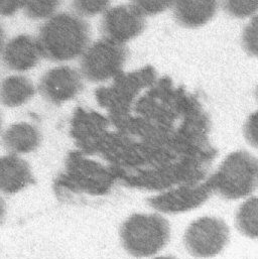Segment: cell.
<instances>
[{
    "instance_id": "obj_18",
    "label": "cell",
    "mask_w": 258,
    "mask_h": 259,
    "mask_svg": "<svg viewBox=\"0 0 258 259\" xmlns=\"http://www.w3.org/2000/svg\"><path fill=\"white\" fill-rule=\"evenodd\" d=\"M242 46L248 55L258 58V14L245 26L242 33Z\"/></svg>"
},
{
    "instance_id": "obj_12",
    "label": "cell",
    "mask_w": 258,
    "mask_h": 259,
    "mask_svg": "<svg viewBox=\"0 0 258 259\" xmlns=\"http://www.w3.org/2000/svg\"><path fill=\"white\" fill-rule=\"evenodd\" d=\"M41 142L38 128L26 122L15 123L9 126L2 135L4 148L13 154L29 153L35 150Z\"/></svg>"
},
{
    "instance_id": "obj_10",
    "label": "cell",
    "mask_w": 258,
    "mask_h": 259,
    "mask_svg": "<svg viewBox=\"0 0 258 259\" xmlns=\"http://www.w3.org/2000/svg\"><path fill=\"white\" fill-rule=\"evenodd\" d=\"M220 0H174L177 22L187 28H197L209 22L217 13Z\"/></svg>"
},
{
    "instance_id": "obj_3",
    "label": "cell",
    "mask_w": 258,
    "mask_h": 259,
    "mask_svg": "<svg viewBox=\"0 0 258 259\" xmlns=\"http://www.w3.org/2000/svg\"><path fill=\"white\" fill-rule=\"evenodd\" d=\"M168 222L157 214H134L122 224L120 238L124 249L135 257H148L168 242Z\"/></svg>"
},
{
    "instance_id": "obj_26",
    "label": "cell",
    "mask_w": 258,
    "mask_h": 259,
    "mask_svg": "<svg viewBox=\"0 0 258 259\" xmlns=\"http://www.w3.org/2000/svg\"><path fill=\"white\" fill-rule=\"evenodd\" d=\"M256 96H257V99H258V87H257V90H256Z\"/></svg>"
},
{
    "instance_id": "obj_6",
    "label": "cell",
    "mask_w": 258,
    "mask_h": 259,
    "mask_svg": "<svg viewBox=\"0 0 258 259\" xmlns=\"http://www.w3.org/2000/svg\"><path fill=\"white\" fill-rule=\"evenodd\" d=\"M144 28V15L132 5L112 7L104 13L101 20L104 38L121 45L138 36Z\"/></svg>"
},
{
    "instance_id": "obj_1",
    "label": "cell",
    "mask_w": 258,
    "mask_h": 259,
    "mask_svg": "<svg viewBox=\"0 0 258 259\" xmlns=\"http://www.w3.org/2000/svg\"><path fill=\"white\" fill-rule=\"evenodd\" d=\"M37 40L46 59L72 61L82 57L89 47V25L77 14L58 13L41 25Z\"/></svg>"
},
{
    "instance_id": "obj_19",
    "label": "cell",
    "mask_w": 258,
    "mask_h": 259,
    "mask_svg": "<svg viewBox=\"0 0 258 259\" xmlns=\"http://www.w3.org/2000/svg\"><path fill=\"white\" fill-rule=\"evenodd\" d=\"M174 0H131V5L141 14L156 15L173 5Z\"/></svg>"
},
{
    "instance_id": "obj_8",
    "label": "cell",
    "mask_w": 258,
    "mask_h": 259,
    "mask_svg": "<svg viewBox=\"0 0 258 259\" xmlns=\"http://www.w3.org/2000/svg\"><path fill=\"white\" fill-rule=\"evenodd\" d=\"M213 193L208 181L196 186H185L173 189L162 195L148 200V204L155 210L164 213H180L201 206Z\"/></svg>"
},
{
    "instance_id": "obj_24",
    "label": "cell",
    "mask_w": 258,
    "mask_h": 259,
    "mask_svg": "<svg viewBox=\"0 0 258 259\" xmlns=\"http://www.w3.org/2000/svg\"><path fill=\"white\" fill-rule=\"evenodd\" d=\"M154 259H176L175 257H171V256H160V257H156Z\"/></svg>"
},
{
    "instance_id": "obj_21",
    "label": "cell",
    "mask_w": 258,
    "mask_h": 259,
    "mask_svg": "<svg viewBox=\"0 0 258 259\" xmlns=\"http://www.w3.org/2000/svg\"><path fill=\"white\" fill-rule=\"evenodd\" d=\"M23 6V0H0V16H11Z\"/></svg>"
},
{
    "instance_id": "obj_14",
    "label": "cell",
    "mask_w": 258,
    "mask_h": 259,
    "mask_svg": "<svg viewBox=\"0 0 258 259\" xmlns=\"http://www.w3.org/2000/svg\"><path fill=\"white\" fill-rule=\"evenodd\" d=\"M236 226L245 236L258 238V197H252L241 204L236 213Z\"/></svg>"
},
{
    "instance_id": "obj_25",
    "label": "cell",
    "mask_w": 258,
    "mask_h": 259,
    "mask_svg": "<svg viewBox=\"0 0 258 259\" xmlns=\"http://www.w3.org/2000/svg\"><path fill=\"white\" fill-rule=\"evenodd\" d=\"M1 123H2V121H1V115H0V130H1Z\"/></svg>"
},
{
    "instance_id": "obj_4",
    "label": "cell",
    "mask_w": 258,
    "mask_h": 259,
    "mask_svg": "<svg viewBox=\"0 0 258 259\" xmlns=\"http://www.w3.org/2000/svg\"><path fill=\"white\" fill-rule=\"evenodd\" d=\"M126 48L103 38L89 46L81 59L82 76L91 82H104L115 77L127 59Z\"/></svg>"
},
{
    "instance_id": "obj_13",
    "label": "cell",
    "mask_w": 258,
    "mask_h": 259,
    "mask_svg": "<svg viewBox=\"0 0 258 259\" xmlns=\"http://www.w3.org/2000/svg\"><path fill=\"white\" fill-rule=\"evenodd\" d=\"M32 82L24 76H9L0 84V103L7 107H18L34 95Z\"/></svg>"
},
{
    "instance_id": "obj_7",
    "label": "cell",
    "mask_w": 258,
    "mask_h": 259,
    "mask_svg": "<svg viewBox=\"0 0 258 259\" xmlns=\"http://www.w3.org/2000/svg\"><path fill=\"white\" fill-rule=\"evenodd\" d=\"M83 87V76L77 70L60 66L49 70L41 77L38 90L46 101L60 105L79 95Z\"/></svg>"
},
{
    "instance_id": "obj_9",
    "label": "cell",
    "mask_w": 258,
    "mask_h": 259,
    "mask_svg": "<svg viewBox=\"0 0 258 259\" xmlns=\"http://www.w3.org/2000/svg\"><path fill=\"white\" fill-rule=\"evenodd\" d=\"M3 65L16 72H26L34 68L44 57L37 38L20 34L7 44L1 54Z\"/></svg>"
},
{
    "instance_id": "obj_17",
    "label": "cell",
    "mask_w": 258,
    "mask_h": 259,
    "mask_svg": "<svg viewBox=\"0 0 258 259\" xmlns=\"http://www.w3.org/2000/svg\"><path fill=\"white\" fill-rule=\"evenodd\" d=\"M111 0H72L75 12L80 16H95L106 12Z\"/></svg>"
},
{
    "instance_id": "obj_5",
    "label": "cell",
    "mask_w": 258,
    "mask_h": 259,
    "mask_svg": "<svg viewBox=\"0 0 258 259\" xmlns=\"http://www.w3.org/2000/svg\"><path fill=\"white\" fill-rule=\"evenodd\" d=\"M229 241V228L216 217H203L194 221L187 229L184 242L189 253L207 258L219 254Z\"/></svg>"
},
{
    "instance_id": "obj_23",
    "label": "cell",
    "mask_w": 258,
    "mask_h": 259,
    "mask_svg": "<svg viewBox=\"0 0 258 259\" xmlns=\"http://www.w3.org/2000/svg\"><path fill=\"white\" fill-rule=\"evenodd\" d=\"M4 216H5V203L3 199L0 197V224L3 221Z\"/></svg>"
},
{
    "instance_id": "obj_20",
    "label": "cell",
    "mask_w": 258,
    "mask_h": 259,
    "mask_svg": "<svg viewBox=\"0 0 258 259\" xmlns=\"http://www.w3.org/2000/svg\"><path fill=\"white\" fill-rule=\"evenodd\" d=\"M244 135L248 143L258 149V111L248 117L244 125Z\"/></svg>"
},
{
    "instance_id": "obj_15",
    "label": "cell",
    "mask_w": 258,
    "mask_h": 259,
    "mask_svg": "<svg viewBox=\"0 0 258 259\" xmlns=\"http://www.w3.org/2000/svg\"><path fill=\"white\" fill-rule=\"evenodd\" d=\"M62 0H23V10L31 19L51 18L55 15Z\"/></svg>"
},
{
    "instance_id": "obj_16",
    "label": "cell",
    "mask_w": 258,
    "mask_h": 259,
    "mask_svg": "<svg viewBox=\"0 0 258 259\" xmlns=\"http://www.w3.org/2000/svg\"><path fill=\"white\" fill-rule=\"evenodd\" d=\"M224 10L232 17L245 18L258 11V0H222Z\"/></svg>"
},
{
    "instance_id": "obj_11",
    "label": "cell",
    "mask_w": 258,
    "mask_h": 259,
    "mask_svg": "<svg viewBox=\"0 0 258 259\" xmlns=\"http://www.w3.org/2000/svg\"><path fill=\"white\" fill-rule=\"evenodd\" d=\"M32 181L28 163L15 154L0 157V192L8 195L18 193Z\"/></svg>"
},
{
    "instance_id": "obj_2",
    "label": "cell",
    "mask_w": 258,
    "mask_h": 259,
    "mask_svg": "<svg viewBox=\"0 0 258 259\" xmlns=\"http://www.w3.org/2000/svg\"><path fill=\"white\" fill-rule=\"evenodd\" d=\"M208 183L213 192L224 199L248 197L258 188V160L245 150L232 152L209 178Z\"/></svg>"
},
{
    "instance_id": "obj_22",
    "label": "cell",
    "mask_w": 258,
    "mask_h": 259,
    "mask_svg": "<svg viewBox=\"0 0 258 259\" xmlns=\"http://www.w3.org/2000/svg\"><path fill=\"white\" fill-rule=\"evenodd\" d=\"M4 46H5V32L2 26L0 25V55L2 54Z\"/></svg>"
}]
</instances>
